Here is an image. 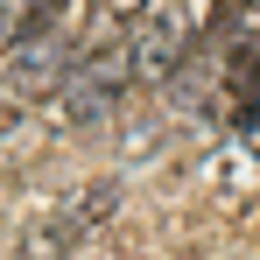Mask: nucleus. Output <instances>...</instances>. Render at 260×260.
<instances>
[{
	"mask_svg": "<svg viewBox=\"0 0 260 260\" xmlns=\"http://www.w3.org/2000/svg\"><path fill=\"white\" fill-rule=\"evenodd\" d=\"M148 0H91V21H85V43H78V56H106V49H127V28L134 14H141Z\"/></svg>",
	"mask_w": 260,
	"mask_h": 260,
	"instance_id": "nucleus-1",
	"label": "nucleus"
},
{
	"mask_svg": "<svg viewBox=\"0 0 260 260\" xmlns=\"http://www.w3.org/2000/svg\"><path fill=\"white\" fill-rule=\"evenodd\" d=\"M183 14H169V21H155V28H148V36H141V43H134V78H162V71H169L176 56H183Z\"/></svg>",
	"mask_w": 260,
	"mask_h": 260,
	"instance_id": "nucleus-2",
	"label": "nucleus"
},
{
	"mask_svg": "<svg viewBox=\"0 0 260 260\" xmlns=\"http://www.w3.org/2000/svg\"><path fill=\"white\" fill-rule=\"evenodd\" d=\"M232 120L253 134L260 127V43H246L232 56Z\"/></svg>",
	"mask_w": 260,
	"mask_h": 260,
	"instance_id": "nucleus-3",
	"label": "nucleus"
},
{
	"mask_svg": "<svg viewBox=\"0 0 260 260\" xmlns=\"http://www.w3.org/2000/svg\"><path fill=\"white\" fill-rule=\"evenodd\" d=\"M63 7H71V0H21V43L49 36V21H56ZM21 43H14V49H21Z\"/></svg>",
	"mask_w": 260,
	"mask_h": 260,
	"instance_id": "nucleus-4",
	"label": "nucleus"
}]
</instances>
